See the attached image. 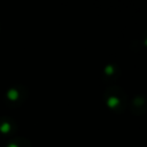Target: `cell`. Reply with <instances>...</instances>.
<instances>
[{
	"mask_svg": "<svg viewBox=\"0 0 147 147\" xmlns=\"http://www.w3.org/2000/svg\"><path fill=\"white\" fill-rule=\"evenodd\" d=\"M106 102L108 103L109 108L116 111L123 110L125 105V98L123 95V92H121L118 87L108 88L106 91Z\"/></svg>",
	"mask_w": 147,
	"mask_h": 147,
	"instance_id": "1",
	"label": "cell"
},
{
	"mask_svg": "<svg viewBox=\"0 0 147 147\" xmlns=\"http://www.w3.org/2000/svg\"><path fill=\"white\" fill-rule=\"evenodd\" d=\"M25 92H26L25 90H24L23 92H21V87H20V86L13 87V88H10V90L7 92V101L9 102V105H11V103L18 105V103L23 102Z\"/></svg>",
	"mask_w": 147,
	"mask_h": 147,
	"instance_id": "2",
	"label": "cell"
},
{
	"mask_svg": "<svg viewBox=\"0 0 147 147\" xmlns=\"http://www.w3.org/2000/svg\"><path fill=\"white\" fill-rule=\"evenodd\" d=\"M7 147H31V145L24 138H14L8 142Z\"/></svg>",
	"mask_w": 147,
	"mask_h": 147,
	"instance_id": "4",
	"label": "cell"
},
{
	"mask_svg": "<svg viewBox=\"0 0 147 147\" xmlns=\"http://www.w3.org/2000/svg\"><path fill=\"white\" fill-rule=\"evenodd\" d=\"M14 125L10 118L1 117L0 118V132L2 134H10L14 131Z\"/></svg>",
	"mask_w": 147,
	"mask_h": 147,
	"instance_id": "3",
	"label": "cell"
}]
</instances>
